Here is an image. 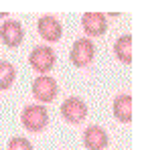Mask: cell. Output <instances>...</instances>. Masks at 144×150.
<instances>
[{"mask_svg":"<svg viewBox=\"0 0 144 150\" xmlns=\"http://www.w3.org/2000/svg\"><path fill=\"white\" fill-rule=\"evenodd\" d=\"M8 150H35L31 140L24 138V136H12L8 140Z\"/></svg>","mask_w":144,"mask_h":150,"instance_id":"cell-13","label":"cell"},{"mask_svg":"<svg viewBox=\"0 0 144 150\" xmlns=\"http://www.w3.org/2000/svg\"><path fill=\"white\" fill-rule=\"evenodd\" d=\"M114 55H116V59L120 63H124V65H130L132 63V37L130 35L118 37V41L114 43Z\"/></svg>","mask_w":144,"mask_h":150,"instance_id":"cell-11","label":"cell"},{"mask_svg":"<svg viewBox=\"0 0 144 150\" xmlns=\"http://www.w3.org/2000/svg\"><path fill=\"white\" fill-rule=\"evenodd\" d=\"M21 124L28 132H43L49 126V110L43 103H28L21 114Z\"/></svg>","mask_w":144,"mask_h":150,"instance_id":"cell-1","label":"cell"},{"mask_svg":"<svg viewBox=\"0 0 144 150\" xmlns=\"http://www.w3.org/2000/svg\"><path fill=\"white\" fill-rule=\"evenodd\" d=\"M0 39L8 49L21 47V43L24 41V26L18 21H4L0 25Z\"/></svg>","mask_w":144,"mask_h":150,"instance_id":"cell-7","label":"cell"},{"mask_svg":"<svg viewBox=\"0 0 144 150\" xmlns=\"http://www.w3.org/2000/svg\"><path fill=\"white\" fill-rule=\"evenodd\" d=\"M96 59V45L92 39H77L73 43L71 51H69V61H71L75 67L83 69V67H89Z\"/></svg>","mask_w":144,"mask_h":150,"instance_id":"cell-3","label":"cell"},{"mask_svg":"<svg viewBox=\"0 0 144 150\" xmlns=\"http://www.w3.org/2000/svg\"><path fill=\"white\" fill-rule=\"evenodd\" d=\"M59 112H61V118H63L67 124L77 126V124H83V122H85V118H87V114H89V108H87V103L81 100V98L69 96L67 100H63Z\"/></svg>","mask_w":144,"mask_h":150,"instance_id":"cell-2","label":"cell"},{"mask_svg":"<svg viewBox=\"0 0 144 150\" xmlns=\"http://www.w3.org/2000/svg\"><path fill=\"white\" fill-rule=\"evenodd\" d=\"M37 30H39L41 39L47 41V43H57V41H61V37H63V25H61V21H59L57 16H53V14H43V16L37 21Z\"/></svg>","mask_w":144,"mask_h":150,"instance_id":"cell-6","label":"cell"},{"mask_svg":"<svg viewBox=\"0 0 144 150\" xmlns=\"http://www.w3.org/2000/svg\"><path fill=\"white\" fill-rule=\"evenodd\" d=\"M31 91H33V96L37 98V101H41V103L45 105V103L55 101V98L59 96V85H57V81H55L53 77H49V75H39V77L33 81Z\"/></svg>","mask_w":144,"mask_h":150,"instance_id":"cell-5","label":"cell"},{"mask_svg":"<svg viewBox=\"0 0 144 150\" xmlns=\"http://www.w3.org/2000/svg\"><path fill=\"white\" fill-rule=\"evenodd\" d=\"M0 18H6V12H0Z\"/></svg>","mask_w":144,"mask_h":150,"instance_id":"cell-14","label":"cell"},{"mask_svg":"<svg viewBox=\"0 0 144 150\" xmlns=\"http://www.w3.org/2000/svg\"><path fill=\"white\" fill-rule=\"evenodd\" d=\"M57 63V55L51 47H35L28 53V65L41 75H47L49 71H53Z\"/></svg>","mask_w":144,"mask_h":150,"instance_id":"cell-4","label":"cell"},{"mask_svg":"<svg viewBox=\"0 0 144 150\" xmlns=\"http://www.w3.org/2000/svg\"><path fill=\"white\" fill-rule=\"evenodd\" d=\"M16 67L10 61H0V91H6L14 85Z\"/></svg>","mask_w":144,"mask_h":150,"instance_id":"cell-12","label":"cell"},{"mask_svg":"<svg viewBox=\"0 0 144 150\" xmlns=\"http://www.w3.org/2000/svg\"><path fill=\"white\" fill-rule=\"evenodd\" d=\"M112 112H114V118L118 122L130 124L132 122V96H128V93L116 96L112 101Z\"/></svg>","mask_w":144,"mask_h":150,"instance_id":"cell-10","label":"cell"},{"mask_svg":"<svg viewBox=\"0 0 144 150\" xmlns=\"http://www.w3.org/2000/svg\"><path fill=\"white\" fill-rule=\"evenodd\" d=\"M110 144V136L101 126H87L83 132V146L87 150H104Z\"/></svg>","mask_w":144,"mask_h":150,"instance_id":"cell-8","label":"cell"},{"mask_svg":"<svg viewBox=\"0 0 144 150\" xmlns=\"http://www.w3.org/2000/svg\"><path fill=\"white\" fill-rule=\"evenodd\" d=\"M81 26L87 37H101L108 30V21L101 12H85L81 16Z\"/></svg>","mask_w":144,"mask_h":150,"instance_id":"cell-9","label":"cell"}]
</instances>
